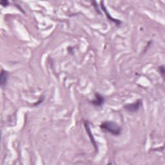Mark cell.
Masks as SVG:
<instances>
[{
  "instance_id": "1",
  "label": "cell",
  "mask_w": 165,
  "mask_h": 165,
  "mask_svg": "<svg viewBox=\"0 0 165 165\" xmlns=\"http://www.w3.org/2000/svg\"><path fill=\"white\" fill-rule=\"evenodd\" d=\"M100 128L103 131L111 134L112 135H120L122 132L121 127L113 121H105L100 125Z\"/></svg>"
},
{
  "instance_id": "2",
  "label": "cell",
  "mask_w": 165,
  "mask_h": 165,
  "mask_svg": "<svg viewBox=\"0 0 165 165\" xmlns=\"http://www.w3.org/2000/svg\"><path fill=\"white\" fill-rule=\"evenodd\" d=\"M142 106V101L141 100H138L136 102L132 104L127 105L124 106V109L130 112H135L138 111Z\"/></svg>"
},
{
  "instance_id": "3",
  "label": "cell",
  "mask_w": 165,
  "mask_h": 165,
  "mask_svg": "<svg viewBox=\"0 0 165 165\" xmlns=\"http://www.w3.org/2000/svg\"><path fill=\"white\" fill-rule=\"evenodd\" d=\"M105 103V99L99 94H95V99L92 101V104L96 106H101Z\"/></svg>"
},
{
  "instance_id": "4",
  "label": "cell",
  "mask_w": 165,
  "mask_h": 165,
  "mask_svg": "<svg viewBox=\"0 0 165 165\" xmlns=\"http://www.w3.org/2000/svg\"><path fill=\"white\" fill-rule=\"evenodd\" d=\"M8 79H9L8 72L2 70L1 72V76H0V84H1L2 87L5 86V85L7 84Z\"/></svg>"
},
{
  "instance_id": "5",
  "label": "cell",
  "mask_w": 165,
  "mask_h": 165,
  "mask_svg": "<svg viewBox=\"0 0 165 165\" xmlns=\"http://www.w3.org/2000/svg\"><path fill=\"white\" fill-rule=\"evenodd\" d=\"M0 3H1L3 7H7L9 5V2L7 1V0H2V1H1V2H0Z\"/></svg>"
}]
</instances>
